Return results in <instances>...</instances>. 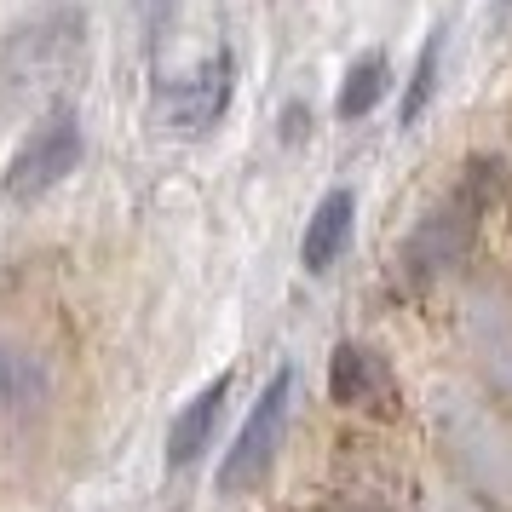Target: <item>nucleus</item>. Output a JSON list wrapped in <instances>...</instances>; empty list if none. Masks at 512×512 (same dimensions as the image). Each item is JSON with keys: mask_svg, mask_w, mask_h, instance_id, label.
Here are the masks:
<instances>
[{"mask_svg": "<svg viewBox=\"0 0 512 512\" xmlns=\"http://www.w3.org/2000/svg\"><path fill=\"white\" fill-rule=\"evenodd\" d=\"M81 12H52L41 24H24L0 41V116L24 110L29 98L52 93L81 58Z\"/></svg>", "mask_w": 512, "mask_h": 512, "instance_id": "nucleus-2", "label": "nucleus"}, {"mask_svg": "<svg viewBox=\"0 0 512 512\" xmlns=\"http://www.w3.org/2000/svg\"><path fill=\"white\" fill-rule=\"evenodd\" d=\"M328 392L346 409L392 415V380H386V369L363 346H334V357H328Z\"/></svg>", "mask_w": 512, "mask_h": 512, "instance_id": "nucleus-7", "label": "nucleus"}, {"mask_svg": "<svg viewBox=\"0 0 512 512\" xmlns=\"http://www.w3.org/2000/svg\"><path fill=\"white\" fill-rule=\"evenodd\" d=\"M386 93H392V64H386V52H363L346 70V81H340L334 110H340V121H363Z\"/></svg>", "mask_w": 512, "mask_h": 512, "instance_id": "nucleus-9", "label": "nucleus"}, {"mask_svg": "<svg viewBox=\"0 0 512 512\" xmlns=\"http://www.w3.org/2000/svg\"><path fill=\"white\" fill-rule=\"evenodd\" d=\"M495 12H512V0H495Z\"/></svg>", "mask_w": 512, "mask_h": 512, "instance_id": "nucleus-13", "label": "nucleus"}, {"mask_svg": "<svg viewBox=\"0 0 512 512\" xmlns=\"http://www.w3.org/2000/svg\"><path fill=\"white\" fill-rule=\"evenodd\" d=\"M41 392H47V369L24 351L0 346V409H29Z\"/></svg>", "mask_w": 512, "mask_h": 512, "instance_id": "nucleus-11", "label": "nucleus"}, {"mask_svg": "<svg viewBox=\"0 0 512 512\" xmlns=\"http://www.w3.org/2000/svg\"><path fill=\"white\" fill-rule=\"evenodd\" d=\"M231 386H236L231 374H219V380H208V386L179 409L173 432H167V466H173V472H185L190 461H202V449L213 443L219 415H225V403H231Z\"/></svg>", "mask_w": 512, "mask_h": 512, "instance_id": "nucleus-6", "label": "nucleus"}, {"mask_svg": "<svg viewBox=\"0 0 512 512\" xmlns=\"http://www.w3.org/2000/svg\"><path fill=\"white\" fill-rule=\"evenodd\" d=\"M288 397H294V369H277V374H271V386L259 392L248 426L236 432L231 455H225V466H219V478H213L219 495H254V489L271 478L282 426H288Z\"/></svg>", "mask_w": 512, "mask_h": 512, "instance_id": "nucleus-4", "label": "nucleus"}, {"mask_svg": "<svg viewBox=\"0 0 512 512\" xmlns=\"http://www.w3.org/2000/svg\"><path fill=\"white\" fill-rule=\"evenodd\" d=\"M81 156H87L81 116H75L70 104H58V110H47V116L29 127V139L18 144V156L6 162V173H0V196L18 202V208H24V202H41L47 190H58L75 167H81Z\"/></svg>", "mask_w": 512, "mask_h": 512, "instance_id": "nucleus-3", "label": "nucleus"}, {"mask_svg": "<svg viewBox=\"0 0 512 512\" xmlns=\"http://www.w3.org/2000/svg\"><path fill=\"white\" fill-rule=\"evenodd\" d=\"M351 219H357V196L351 190H328L317 213H311V225H305V242H300V259L305 271H317L323 277L334 259L351 248Z\"/></svg>", "mask_w": 512, "mask_h": 512, "instance_id": "nucleus-8", "label": "nucleus"}, {"mask_svg": "<svg viewBox=\"0 0 512 512\" xmlns=\"http://www.w3.org/2000/svg\"><path fill=\"white\" fill-rule=\"evenodd\" d=\"M443 41H449V29H443V24H432V35H426V47H420V58H415V75H409V93H403V110H397V121H403V127H415V121L426 116V104H432V93H438Z\"/></svg>", "mask_w": 512, "mask_h": 512, "instance_id": "nucleus-10", "label": "nucleus"}, {"mask_svg": "<svg viewBox=\"0 0 512 512\" xmlns=\"http://www.w3.org/2000/svg\"><path fill=\"white\" fill-rule=\"evenodd\" d=\"M231 87H236V58L231 52H213L202 70H190L185 81H173L162 93V127L179 139L208 133L213 121L231 110Z\"/></svg>", "mask_w": 512, "mask_h": 512, "instance_id": "nucleus-5", "label": "nucleus"}, {"mask_svg": "<svg viewBox=\"0 0 512 512\" xmlns=\"http://www.w3.org/2000/svg\"><path fill=\"white\" fill-rule=\"evenodd\" d=\"M305 104H288V110H282V144H300L305 139Z\"/></svg>", "mask_w": 512, "mask_h": 512, "instance_id": "nucleus-12", "label": "nucleus"}, {"mask_svg": "<svg viewBox=\"0 0 512 512\" xmlns=\"http://www.w3.org/2000/svg\"><path fill=\"white\" fill-rule=\"evenodd\" d=\"M489 190H495V167L472 162V173L409 231V242H403V282L426 288V282L449 277L461 265L466 248H472V236H478V219L489 208Z\"/></svg>", "mask_w": 512, "mask_h": 512, "instance_id": "nucleus-1", "label": "nucleus"}]
</instances>
